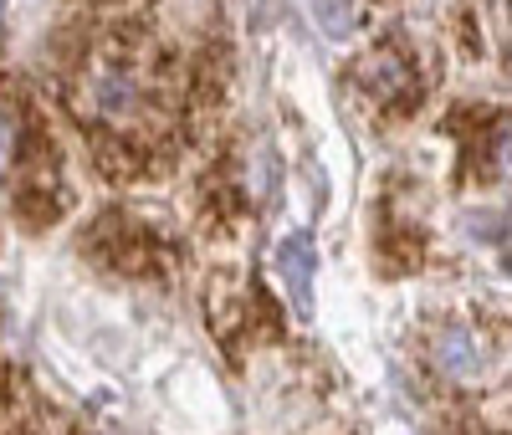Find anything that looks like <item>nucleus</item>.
<instances>
[{
  "label": "nucleus",
  "instance_id": "obj_1",
  "mask_svg": "<svg viewBox=\"0 0 512 435\" xmlns=\"http://www.w3.org/2000/svg\"><path fill=\"white\" fill-rule=\"evenodd\" d=\"M154 98H159V72H154V57L144 52V41L134 36L98 41L88 67H82V87H77L82 113L93 123L134 128L154 113Z\"/></svg>",
  "mask_w": 512,
  "mask_h": 435
},
{
  "label": "nucleus",
  "instance_id": "obj_2",
  "mask_svg": "<svg viewBox=\"0 0 512 435\" xmlns=\"http://www.w3.org/2000/svg\"><path fill=\"white\" fill-rule=\"evenodd\" d=\"M359 82H364L369 103H379L384 113H410L415 98H420V72L405 57V47H395V41L390 47H374L359 62Z\"/></svg>",
  "mask_w": 512,
  "mask_h": 435
},
{
  "label": "nucleus",
  "instance_id": "obj_3",
  "mask_svg": "<svg viewBox=\"0 0 512 435\" xmlns=\"http://www.w3.org/2000/svg\"><path fill=\"white\" fill-rule=\"evenodd\" d=\"M431 359L441 364L446 379L456 384H477L487 369H492V348L477 328H466V323H446L436 338H431Z\"/></svg>",
  "mask_w": 512,
  "mask_h": 435
},
{
  "label": "nucleus",
  "instance_id": "obj_4",
  "mask_svg": "<svg viewBox=\"0 0 512 435\" xmlns=\"http://www.w3.org/2000/svg\"><path fill=\"white\" fill-rule=\"evenodd\" d=\"M313 272H318L313 241H308V236H287V241L277 246V277H282L292 308L303 313V318L313 313Z\"/></svg>",
  "mask_w": 512,
  "mask_h": 435
},
{
  "label": "nucleus",
  "instance_id": "obj_5",
  "mask_svg": "<svg viewBox=\"0 0 512 435\" xmlns=\"http://www.w3.org/2000/svg\"><path fill=\"white\" fill-rule=\"evenodd\" d=\"M16 149H21V123H16V108L0 103V174L16 164Z\"/></svg>",
  "mask_w": 512,
  "mask_h": 435
},
{
  "label": "nucleus",
  "instance_id": "obj_6",
  "mask_svg": "<svg viewBox=\"0 0 512 435\" xmlns=\"http://www.w3.org/2000/svg\"><path fill=\"white\" fill-rule=\"evenodd\" d=\"M313 16H318V21H323V31H333V36H344V31H349V21H354L349 0H313Z\"/></svg>",
  "mask_w": 512,
  "mask_h": 435
}]
</instances>
